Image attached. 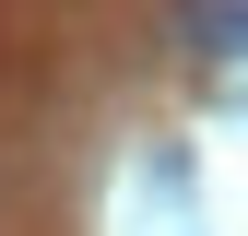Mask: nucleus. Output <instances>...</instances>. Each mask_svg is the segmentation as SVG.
<instances>
[{"mask_svg":"<svg viewBox=\"0 0 248 236\" xmlns=\"http://www.w3.org/2000/svg\"><path fill=\"white\" fill-rule=\"evenodd\" d=\"M177 36L213 59H248V0H201V12H177Z\"/></svg>","mask_w":248,"mask_h":236,"instance_id":"1","label":"nucleus"}]
</instances>
